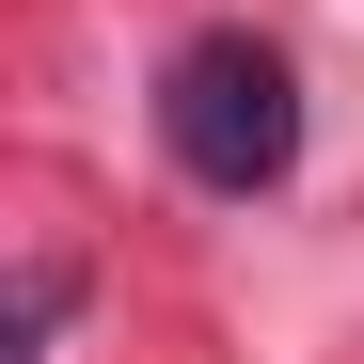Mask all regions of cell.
Masks as SVG:
<instances>
[{
  "label": "cell",
  "instance_id": "6da1fadb",
  "mask_svg": "<svg viewBox=\"0 0 364 364\" xmlns=\"http://www.w3.org/2000/svg\"><path fill=\"white\" fill-rule=\"evenodd\" d=\"M159 143H174V174L222 191V206L285 191V174H301V64H285L269 32H191V48L159 64Z\"/></svg>",
  "mask_w": 364,
  "mask_h": 364
}]
</instances>
